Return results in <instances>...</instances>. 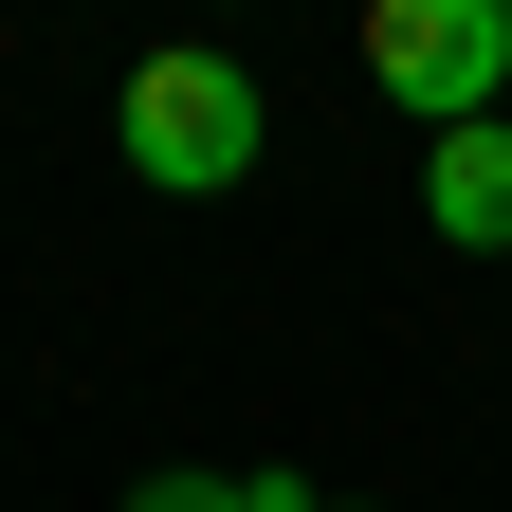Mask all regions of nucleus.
Instances as JSON below:
<instances>
[{
	"label": "nucleus",
	"mask_w": 512,
	"mask_h": 512,
	"mask_svg": "<svg viewBox=\"0 0 512 512\" xmlns=\"http://www.w3.org/2000/svg\"><path fill=\"white\" fill-rule=\"evenodd\" d=\"M128 512H311V476H147Z\"/></svg>",
	"instance_id": "4"
},
{
	"label": "nucleus",
	"mask_w": 512,
	"mask_h": 512,
	"mask_svg": "<svg viewBox=\"0 0 512 512\" xmlns=\"http://www.w3.org/2000/svg\"><path fill=\"white\" fill-rule=\"evenodd\" d=\"M366 74L421 128H494L512 92V0H366Z\"/></svg>",
	"instance_id": "2"
},
{
	"label": "nucleus",
	"mask_w": 512,
	"mask_h": 512,
	"mask_svg": "<svg viewBox=\"0 0 512 512\" xmlns=\"http://www.w3.org/2000/svg\"><path fill=\"white\" fill-rule=\"evenodd\" d=\"M421 220L458 238V256H494V238H512V128H439V165H421Z\"/></svg>",
	"instance_id": "3"
},
{
	"label": "nucleus",
	"mask_w": 512,
	"mask_h": 512,
	"mask_svg": "<svg viewBox=\"0 0 512 512\" xmlns=\"http://www.w3.org/2000/svg\"><path fill=\"white\" fill-rule=\"evenodd\" d=\"M256 128H275V110H256V74H238V55H202V37H183V55H128V165H147L165 202H220V183H256Z\"/></svg>",
	"instance_id": "1"
},
{
	"label": "nucleus",
	"mask_w": 512,
	"mask_h": 512,
	"mask_svg": "<svg viewBox=\"0 0 512 512\" xmlns=\"http://www.w3.org/2000/svg\"><path fill=\"white\" fill-rule=\"evenodd\" d=\"M311 512H330V494H311Z\"/></svg>",
	"instance_id": "5"
}]
</instances>
